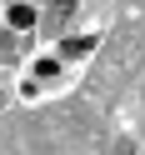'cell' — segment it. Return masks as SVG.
Returning a JSON list of instances; mask_svg holds the SVG:
<instances>
[{
    "instance_id": "6da1fadb",
    "label": "cell",
    "mask_w": 145,
    "mask_h": 155,
    "mask_svg": "<svg viewBox=\"0 0 145 155\" xmlns=\"http://www.w3.org/2000/svg\"><path fill=\"white\" fill-rule=\"evenodd\" d=\"M70 20H75V0H55L50 15H45V25H50V30H60V25H70Z\"/></svg>"
},
{
    "instance_id": "7a4b0ae2",
    "label": "cell",
    "mask_w": 145,
    "mask_h": 155,
    "mask_svg": "<svg viewBox=\"0 0 145 155\" xmlns=\"http://www.w3.org/2000/svg\"><path fill=\"white\" fill-rule=\"evenodd\" d=\"M10 25H15V30H30V25H35V10H30V5H10Z\"/></svg>"
},
{
    "instance_id": "3957f363",
    "label": "cell",
    "mask_w": 145,
    "mask_h": 155,
    "mask_svg": "<svg viewBox=\"0 0 145 155\" xmlns=\"http://www.w3.org/2000/svg\"><path fill=\"white\" fill-rule=\"evenodd\" d=\"M60 50H65V55H85V50H90V35H70Z\"/></svg>"
},
{
    "instance_id": "277c9868",
    "label": "cell",
    "mask_w": 145,
    "mask_h": 155,
    "mask_svg": "<svg viewBox=\"0 0 145 155\" xmlns=\"http://www.w3.org/2000/svg\"><path fill=\"white\" fill-rule=\"evenodd\" d=\"M115 155H135V145H130V140H120V145H115Z\"/></svg>"
}]
</instances>
